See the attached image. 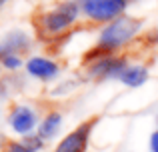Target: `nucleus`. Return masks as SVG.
I'll return each mask as SVG.
<instances>
[{"label": "nucleus", "instance_id": "nucleus-1", "mask_svg": "<svg viewBox=\"0 0 158 152\" xmlns=\"http://www.w3.org/2000/svg\"><path fill=\"white\" fill-rule=\"evenodd\" d=\"M140 22L134 18H118L106 26L100 34V46L106 48V50H112V48H118L122 46L124 42L132 38V36L138 32Z\"/></svg>", "mask_w": 158, "mask_h": 152}, {"label": "nucleus", "instance_id": "nucleus-2", "mask_svg": "<svg viewBox=\"0 0 158 152\" xmlns=\"http://www.w3.org/2000/svg\"><path fill=\"white\" fill-rule=\"evenodd\" d=\"M82 10L94 20H110L126 8V0H80Z\"/></svg>", "mask_w": 158, "mask_h": 152}, {"label": "nucleus", "instance_id": "nucleus-3", "mask_svg": "<svg viewBox=\"0 0 158 152\" xmlns=\"http://www.w3.org/2000/svg\"><path fill=\"white\" fill-rule=\"evenodd\" d=\"M76 16H78V6L76 4H72V2L62 4L60 8H56L54 12H50V14H46L42 18V28L46 32H50V34L60 32L62 28H66Z\"/></svg>", "mask_w": 158, "mask_h": 152}, {"label": "nucleus", "instance_id": "nucleus-4", "mask_svg": "<svg viewBox=\"0 0 158 152\" xmlns=\"http://www.w3.org/2000/svg\"><path fill=\"white\" fill-rule=\"evenodd\" d=\"M90 128H92V122H86L84 126H78L74 132H70L68 136L56 146V152H84L86 144H88Z\"/></svg>", "mask_w": 158, "mask_h": 152}, {"label": "nucleus", "instance_id": "nucleus-5", "mask_svg": "<svg viewBox=\"0 0 158 152\" xmlns=\"http://www.w3.org/2000/svg\"><path fill=\"white\" fill-rule=\"evenodd\" d=\"M126 62L122 58H102L98 64L90 68L92 76H112V74H122L126 70Z\"/></svg>", "mask_w": 158, "mask_h": 152}, {"label": "nucleus", "instance_id": "nucleus-6", "mask_svg": "<svg viewBox=\"0 0 158 152\" xmlns=\"http://www.w3.org/2000/svg\"><path fill=\"white\" fill-rule=\"evenodd\" d=\"M10 124H12V128H14L16 132H28V130L34 126V114H32L30 108L20 106V108H16L14 112H12Z\"/></svg>", "mask_w": 158, "mask_h": 152}, {"label": "nucleus", "instance_id": "nucleus-7", "mask_svg": "<svg viewBox=\"0 0 158 152\" xmlns=\"http://www.w3.org/2000/svg\"><path fill=\"white\" fill-rule=\"evenodd\" d=\"M28 72L36 78H52V76H56L58 68L54 62H50L46 58H32L28 62Z\"/></svg>", "mask_w": 158, "mask_h": 152}, {"label": "nucleus", "instance_id": "nucleus-8", "mask_svg": "<svg viewBox=\"0 0 158 152\" xmlns=\"http://www.w3.org/2000/svg\"><path fill=\"white\" fill-rule=\"evenodd\" d=\"M146 70L140 66H134V68H126V70L120 74V80L128 86H140L144 80H146Z\"/></svg>", "mask_w": 158, "mask_h": 152}, {"label": "nucleus", "instance_id": "nucleus-9", "mask_svg": "<svg viewBox=\"0 0 158 152\" xmlns=\"http://www.w3.org/2000/svg\"><path fill=\"white\" fill-rule=\"evenodd\" d=\"M58 126H60V114H50L46 116V120L40 124V130H38V136L40 138H50L56 134Z\"/></svg>", "mask_w": 158, "mask_h": 152}, {"label": "nucleus", "instance_id": "nucleus-10", "mask_svg": "<svg viewBox=\"0 0 158 152\" xmlns=\"http://www.w3.org/2000/svg\"><path fill=\"white\" fill-rule=\"evenodd\" d=\"M2 64H4L6 68H18V66H20V58H16L14 54L2 56Z\"/></svg>", "mask_w": 158, "mask_h": 152}, {"label": "nucleus", "instance_id": "nucleus-11", "mask_svg": "<svg viewBox=\"0 0 158 152\" xmlns=\"http://www.w3.org/2000/svg\"><path fill=\"white\" fill-rule=\"evenodd\" d=\"M150 146H152V152H158V130L154 134H152V138H150Z\"/></svg>", "mask_w": 158, "mask_h": 152}, {"label": "nucleus", "instance_id": "nucleus-12", "mask_svg": "<svg viewBox=\"0 0 158 152\" xmlns=\"http://www.w3.org/2000/svg\"><path fill=\"white\" fill-rule=\"evenodd\" d=\"M8 152H28V150L24 148V146H22V142H20V144H10Z\"/></svg>", "mask_w": 158, "mask_h": 152}, {"label": "nucleus", "instance_id": "nucleus-13", "mask_svg": "<svg viewBox=\"0 0 158 152\" xmlns=\"http://www.w3.org/2000/svg\"><path fill=\"white\" fill-rule=\"evenodd\" d=\"M4 2H6V0H0V6H2V4H4Z\"/></svg>", "mask_w": 158, "mask_h": 152}, {"label": "nucleus", "instance_id": "nucleus-14", "mask_svg": "<svg viewBox=\"0 0 158 152\" xmlns=\"http://www.w3.org/2000/svg\"><path fill=\"white\" fill-rule=\"evenodd\" d=\"M154 40H158V36H156V38H154Z\"/></svg>", "mask_w": 158, "mask_h": 152}]
</instances>
